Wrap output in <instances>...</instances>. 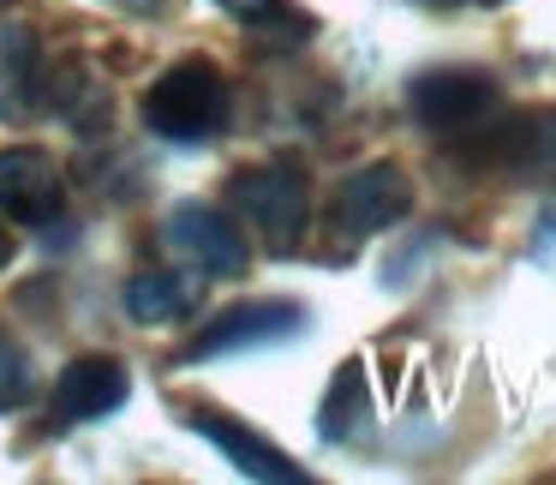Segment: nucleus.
Wrapping results in <instances>:
<instances>
[{
    "mask_svg": "<svg viewBox=\"0 0 556 485\" xmlns=\"http://www.w3.org/2000/svg\"><path fill=\"white\" fill-rule=\"evenodd\" d=\"M37 66V42L25 30H0V85H25Z\"/></svg>",
    "mask_w": 556,
    "mask_h": 485,
    "instance_id": "ddd939ff",
    "label": "nucleus"
},
{
    "mask_svg": "<svg viewBox=\"0 0 556 485\" xmlns=\"http://www.w3.org/2000/svg\"><path fill=\"white\" fill-rule=\"evenodd\" d=\"M305 329V306L300 300H252V306H228L216 312L192 341L180 348L186 360H216V353H240V348H269V341H288Z\"/></svg>",
    "mask_w": 556,
    "mask_h": 485,
    "instance_id": "20e7f679",
    "label": "nucleus"
},
{
    "mask_svg": "<svg viewBox=\"0 0 556 485\" xmlns=\"http://www.w3.org/2000/svg\"><path fill=\"white\" fill-rule=\"evenodd\" d=\"M144 121H150L156 138L204 145V138H216V126L228 121V78H222L210 61H174L168 73L150 85Z\"/></svg>",
    "mask_w": 556,
    "mask_h": 485,
    "instance_id": "f257e3e1",
    "label": "nucleus"
},
{
    "mask_svg": "<svg viewBox=\"0 0 556 485\" xmlns=\"http://www.w3.org/2000/svg\"><path fill=\"white\" fill-rule=\"evenodd\" d=\"M121 306L132 324H174L198 306V282H186L180 270H144V276L126 282Z\"/></svg>",
    "mask_w": 556,
    "mask_h": 485,
    "instance_id": "9d476101",
    "label": "nucleus"
},
{
    "mask_svg": "<svg viewBox=\"0 0 556 485\" xmlns=\"http://www.w3.org/2000/svg\"><path fill=\"white\" fill-rule=\"evenodd\" d=\"M407 210H413V181L401 162H365L329 198V222H336L341 240H365V234L395 228Z\"/></svg>",
    "mask_w": 556,
    "mask_h": 485,
    "instance_id": "7ed1b4c3",
    "label": "nucleus"
},
{
    "mask_svg": "<svg viewBox=\"0 0 556 485\" xmlns=\"http://www.w3.org/2000/svg\"><path fill=\"white\" fill-rule=\"evenodd\" d=\"M192 432L210 437V444L222 449V456L233 461V468L245 473V480H269V485H305V468L288 456V449H276L269 437H257L252 425L228 420V413H192Z\"/></svg>",
    "mask_w": 556,
    "mask_h": 485,
    "instance_id": "6e6552de",
    "label": "nucleus"
},
{
    "mask_svg": "<svg viewBox=\"0 0 556 485\" xmlns=\"http://www.w3.org/2000/svg\"><path fill=\"white\" fill-rule=\"evenodd\" d=\"M407 102L419 114V126H431V133H472L496 109V78L479 73V66H437V73L413 78Z\"/></svg>",
    "mask_w": 556,
    "mask_h": 485,
    "instance_id": "39448f33",
    "label": "nucleus"
},
{
    "mask_svg": "<svg viewBox=\"0 0 556 485\" xmlns=\"http://www.w3.org/2000/svg\"><path fill=\"white\" fill-rule=\"evenodd\" d=\"M168 246L204 276H245L252 270V246H245L240 222L216 204H174L168 210Z\"/></svg>",
    "mask_w": 556,
    "mask_h": 485,
    "instance_id": "423d86ee",
    "label": "nucleus"
},
{
    "mask_svg": "<svg viewBox=\"0 0 556 485\" xmlns=\"http://www.w3.org/2000/svg\"><path fill=\"white\" fill-rule=\"evenodd\" d=\"M431 7H455V0H431Z\"/></svg>",
    "mask_w": 556,
    "mask_h": 485,
    "instance_id": "a211bd4d",
    "label": "nucleus"
},
{
    "mask_svg": "<svg viewBox=\"0 0 556 485\" xmlns=\"http://www.w3.org/2000/svg\"><path fill=\"white\" fill-rule=\"evenodd\" d=\"M13 264V234H7V222H0V270Z\"/></svg>",
    "mask_w": 556,
    "mask_h": 485,
    "instance_id": "f3484780",
    "label": "nucleus"
},
{
    "mask_svg": "<svg viewBox=\"0 0 556 485\" xmlns=\"http://www.w3.org/2000/svg\"><path fill=\"white\" fill-rule=\"evenodd\" d=\"M61 169H54L49 150L37 145H7L0 150V216H13V222H54L61 216Z\"/></svg>",
    "mask_w": 556,
    "mask_h": 485,
    "instance_id": "0eeeda50",
    "label": "nucleus"
},
{
    "mask_svg": "<svg viewBox=\"0 0 556 485\" xmlns=\"http://www.w3.org/2000/svg\"><path fill=\"white\" fill-rule=\"evenodd\" d=\"M539 228H544V240H539V258H544V264H556V204L539 216Z\"/></svg>",
    "mask_w": 556,
    "mask_h": 485,
    "instance_id": "2eb2a0df",
    "label": "nucleus"
},
{
    "mask_svg": "<svg viewBox=\"0 0 556 485\" xmlns=\"http://www.w3.org/2000/svg\"><path fill=\"white\" fill-rule=\"evenodd\" d=\"M216 7H228L233 18H252V25H257V18H269V13H276L281 0H216Z\"/></svg>",
    "mask_w": 556,
    "mask_h": 485,
    "instance_id": "4468645a",
    "label": "nucleus"
},
{
    "mask_svg": "<svg viewBox=\"0 0 556 485\" xmlns=\"http://www.w3.org/2000/svg\"><path fill=\"white\" fill-rule=\"evenodd\" d=\"M126 396H132L126 365L114 360V353H85V360H73L61 372V384H54V413H61V420H102V413H114Z\"/></svg>",
    "mask_w": 556,
    "mask_h": 485,
    "instance_id": "1a4fd4ad",
    "label": "nucleus"
},
{
    "mask_svg": "<svg viewBox=\"0 0 556 485\" xmlns=\"http://www.w3.org/2000/svg\"><path fill=\"white\" fill-rule=\"evenodd\" d=\"M30 396V360L7 329H0V408H18Z\"/></svg>",
    "mask_w": 556,
    "mask_h": 485,
    "instance_id": "f8f14e48",
    "label": "nucleus"
},
{
    "mask_svg": "<svg viewBox=\"0 0 556 485\" xmlns=\"http://www.w3.org/2000/svg\"><path fill=\"white\" fill-rule=\"evenodd\" d=\"M484 7H496V0H484Z\"/></svg>",
    "mask_w": 556,
    "mask_h": 485,
    "instance_id": "6ab92c4d",
    "label": "nucleus"
},
{
    "mask_svg": "<svg viewBox=\"0 0 556 485\" xmlns=\"http://www.w3.org/2000/svg\"><path fill=\"white\" fill-rule=\"evenodd\" d=\"M228 204L264 234L276 252H293L305 240V222H312V181H305L293 162H269V169H245L228 186Z\"/></svg>",
    "mask_w": 556,
    "mask_h": 485,
    "instance_id": "f03ea898",
    "label": "nucleus"
},
{
    "mask_svg": "<svg viewBox=\"0 0 556 485\" xmlns=\"http://www.w3.org/2000/svg\"><path fill=\"white\" fill-rule=\"evenodd\" d=\"M371 420V384H365V360H348L336 372V384L324 389V413H317V432L329 444H348V437L365 432Z\"/></svg>",
    "mask_w": 556,
    "mask_h": 485,
    "instance_id": "9b49d317",
    "label": "nucleus"
},
{
    "mask_svg": "<svg viewBox=\"0 0 556 485\" xmlns=\"http://www.w3.org/2000/svg\"><path fill=\"white\" fill-rule=\"evenodd\" d=\"M114 7H126V13H156V7H168V0H114Z\"/></svg>",
    "mask_w": 556,
    "mask_h": 485,
    "instance_id": "dca6fc26",
    "label": "nucleus"
}]
</instances>
